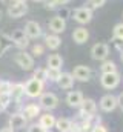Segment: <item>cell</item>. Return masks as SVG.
I'll list each match as a JSON object with an SVG mask.
<instances>
[{"label": "cell", "mask_w": 123, "mask_h": 132, "mask_svg": "<svg viewBox=\"0 0 123 132\" xmlns=\"http://www.w3.org/2000/svg\"><path fill=\"white\" fill-rule=\"evenodd\" d=\"M100 83L105 89H114L120 83V75L119 72H109V74H102Z\"/></svg>", "instance_id": "1"}, {"label": "cell", "mask_w": 123, "mask_h": 132, "mask_svg": "<svg viewBox=\"0 0 123 132\" xmlns=\"http://www.w3.org/2000/svg\"><path fill=\"white\" fill-rule=\"evenodd\" d=\"M42 91H43V81H40L37 78H31L25 85V94L28 97H39L42 94Z\"/></svg>", "instance_id": "2"}, {"label": "cell", "mask_w": 123, "mask_h": 132, "mask_svg": "<svg viewBox=\"0 0 123 132\" xmlns=\"http://www.w3.org/2000/svg\"><path fill=\"white\" fill-rule=\"evenodd\" d=\"M14 62L20 66L22 69H25V71H31V69L34 68V59L31 57L29 54H26L25 51L17 52V54L14 55Z\"/></svg>", "instance_id": "3"}, {"label": "cell", "mask_w": 123, "mask_h": 132, "mask_svg": "<svg viewBox=\"0 0 123 132\" xmlns=\"http://www.w3.org/2000/svg\"><path fill=\"white\" fill-rule=\"evenodd\" d=\"M72 19H74L77 23H82V25L91 22V19H92L91 8H86V6H83V8H77V9L72 12Z\"/></svg>", "instance_id": "4"}, {"label": "cell", "mask_w": 123, "mask_h": 132, "mask_svg": "<svg viewBox=\"0 0 123 132\" xmlns=\"http://www.w3.org/2000/svg\"><path fill=\"white\" fill-rule=\"evenodd\" d=\"M109 54V48L105 43H95L91 49V55L94 60H105Z\"/></svg>", "instance_id": "5"}, {"label": "cell", "mask_w": 123, "mask_h": 132, "mask_svg": "<svg viewBox=\"0 0 123 132\" xmlns=\"http://www.w3.org/2000/svg\"><path fill=\"white\" fill-rule=\"evenodd\" d=\"M28 8H26V3H12L8 6V15L12 17V19H19V17H23L26 14Z\"/></svg>", "instance_id": "6"}, {"label": "cell", "mask_w": 123, "mask_h": 132, "mask_svg": "<svg viewBox=\"0 0 123 132\" xmlns=\"http://www.w3.org/2000/svg\"><path fill=\"white\" fill-rule=\"evenodd\" d=\"M72 77H74L75 80H79V81H88L89 77H91V69L85 65H79V66L74 68Z\"/></svg>", "instance_id": "7"}, {"label": "cell", "mask_w": 123, "mask_h": 132, "mask_svg": "<svg viewBox=\"0 0 123 132\" xmlns=\"http://www.w3.org/2000/svg\"><path fill=\"white\" fill-rule=\"evenodd\" d=\"M11 40L19 46V48H26L29 43V38L26 37L25 29H16L14 32L11 34Z\"/></svg>", "instance_id": "8"}, {"label": "cell", "mask_w": 123, "mask_h": 132, "mask_svg": "<svg viewBox=\"0 0 123 132\" xmlns=\"http://www.w3.org/2000/svg\"><path fill=\"white\" fill-rule=\"evenodd\" d=\"M117 98L114 97V95H111V94H108V95H103L102 100H100V108H102V111H105V112H111V111H114L116 108H117Z\"/></svg>", "instance_id": "9"}, {"label": "cell", "mask_w": 123, "mask_h": 132, "mask_svg": "<svg viewBox=\"0 0 123 132\" xmlns=\"http://www.w3.org/2000/svg\"><path fill=\"white\" fill-rule=\"evenodd\" d=\"M40 104H42V108H45V109H54V108H57V104H59V98H57L56 94L48 92V94H43V95L40 97Z\"/></svg>", "instance_id": "10"}, {"label": "cell", "mask_w": 123, "mask_h": 132, "mask_svg": "<svg viewBox=\"0 0 123 132\" xmlns=\"http://www.w3.org/2000/svg\"><path fill=\"white\" fill-rule=\"evenodd\" d=\"M25 34H26L28 38H39L42 35V28H40V25L37 22L31 20L25 25Z\"/></svg>", "instance_id": "11"}, {"label": "cell", "mask_w": 123, "mask_h": 132, "mask_svg": "<svg viewBox=\"0 0 123 132\" xmlns=\"http://www.w3.org/2000/svg\"><path fill=\"white\" fill-rule=\"evenodd\" d=\"M65 28H66V22H65L63 17L56 15V17L51 19V22H49V31H52L54 34H60L65 31Z\"/></svg>", "instance_id": "12"}, {"label": "cell", "mask_w": 123, "mask_h": 132, "mask_svg": "<svg viewBox=\"0 0 123 132\" xmlns=\"http://www.w3.org/2000/svg\"><path fill=\"white\" fill-rule=\"evenodd\" d=\"M89 38V32L86 28H75L74 32H72V40L77 43V45H83L86 43Z\"/></svg>", "instance_id": "13"}, {"label": "cell", "mask_w": 123, "mask_h": 132, "mask_svg": "<svg viewBox=\"0 0 123 132\" xmlns=\"http://www.w3.org/2000/svg\"><path fill=\"white\" fill-rule=\"evenodd\" d=\"M82 101H83V95H82L80 91H71V92L66 95V103H68L69 106H72V108L80 106Z\"/></svg>", "instance_id": "14"}, {"label": "cell", "mask_w": 123, "mask_h": 132, "mask_svg": "<svg viewBox=\"0 0 123 132\" xmlns=\"http://www.w3.org/2000/svg\"><path fill=\"white\" fill-rule=\"evenodd\" d=\"M25 125H26V118H25L23 114H14V115H11V118H9V126H11L12 129H23Z\"/></svg>", "instance_id": "15"}, {"label": "cell", "mask_w": 123, "mask_h": 132, "mask_svg": "<svg viewBox=\"0 0 123 132\" xmlns=\"http://www.w3.org/2000/svg\"><path fill=\"white\" fill-rule=\"evenodd\" d=\"M59 86H60L62 89H71L72 88V85H74V77H72V74H62L60 78H59Z\"/></svg>", "instance_id": "16"}, {"label": "cell", "mask_w": 123, "mask_h": 132, "mask_svg": "<svg viewBox=\"0 0 123 132\" xmlns=\"http://www.w3.org/2000/svg\"><path fill=\"white\" fill-rule=\"evenodd\" d=\"M56 117L54 115H51V114H45V115H42L40 117V126H43L45 129H52L54 126H56Z\"/></svg>", "instance_id": "17"}, {"label": "cell", "mask_w": 123, "mask_h": 132, "mask_svg": "<svg viewBox=\"0 0 123 132\" xmlns=\"http://www.w3.org/2000/svg\"><path fill=\"white\" fill-rule=\"evenodd\" d=\"M82 112L83 114H86V115H92L94 112H95V109H97V106H95V101L91 98H86L82 101Z\"/></svg>", "instance_id": "18"}, {"label": "cell", "mask_w": 123, "mask_h": 132, "mask_svg": "<svg viewBox=\"0 0 123 132\" xmlns=\"http://www.w3.org/2000/svg\"><path fill=\"white\" fill-rule=\"evenodd\" d=\"M45 42H46V46H48L49 49H59L60 45H62V38L57 35V34L48 35V37L45 38Z\"/></svg>", "instance_id": "19"}, {"label": "cell", "mask_w": 123, "mask_h": 132, "mask_svg": "<svg viewBox=\"0 0 123 132\" xmlns=\"http://www.w3.org/2000/svg\"><path fill=\"white\" fill-rule=\"evenodd\" d=\"M25 94V86L23 85H12L9 91V97L12 100H20V97Z\"/></svg>", "instance_id": "20"}, {"label": "cell", "mask_w": 123, "mask_h": 132, "mask_svg": "<svg viewBox=\"0 0 123 132\" xmlns=\"http://www.w3.org/2000/svg\"><path fill=\"white\" fill-rule=\"evenodd\" d=\"M39 112H40V108H39L37 104H28V106H25V109H23L25 118H34V117L39 115Z\"/></svg>", "instance_id": "21"}, {"label": "cell", "mask_w": 123, "mask_h": 132, "mask_svg": "<svg viewBox=\"0 0 123 132\" xmlns=\"http://www.w3.org/2000/svg\"><path fill=\"white\" fill-rule=\"evenodd\" d=\"M63 65V59H62L59 54H51L48 57V66L49 68H54V69H60Z\"/></svg>", "instance_id": "22"}, {"label": "cell", "mask_w": 123, "mask_h": 132, "mask_svg": "<svg viewBox=\"0 0 123 132\" xmlns=\"http://www.w3.org/2000/svg\"><path fill=\"white\" fill-rule=\"evenodd\" d=\"M56 128L60 132H68V131H71L72 123H71L69 118H59V120L56 121Z\"/></svg>", "instance_id": "23"}, {"label": "cell", "mask_w": 123, "mask_h": 132, "mask_svg": "<svg viewBox=\"0 0 123 132\" xmlns=\"http://www.w3.org/2000/svg\"><path fill=\"white\" fill-rule=\"evenodd\" d=\"M102 74H109V72H117V66L114 62H105L103 65L100 66Z\"/></svg>", "instance_id": "24"}, {"label": "cell", "mask_w": 123, "mask_h": 132, "mask_svg": "<svg viewBox=\"0 0 123 132\" xmlns=\"http://www.w3.org/2000/svg\"><path fill=\"white\" fill-rule=\"evenodd\" d=\"M34 78L40 80V81H46L48 80V69H43V68H37L34 71Z\"/></svg>", "instance_id": "25"}, {"label": "cell", "mask_w": 123, "mask_h": 132, "mask_svg": "<svg viewBox=\"0 0 123 132\" xmlns=\"http://www.w3.org/2000/svg\"><path fill=\"white\" fill-rule=\"evenodd\" d=\"M62 72L60 69H54V68H49L48 69V80H52V81H59Z\"/></svg>", "instance_id": "26"}, {"label": "cell", "mask_w": 123, "mask_h": 132, "mask_svg": "<svg viewBox=\"0 0 123 132\" xmlns=\"http://www.w3.org/2000/svg\"><path fill=\"white\" fill-rule=\"evenodd\" d=\"M112 34H114V38H123V23L116 25L112 29Z\"/></svg>", "instance_id": "27"}, {"label": "cell", "mask_w": 123, "mask_h": 132, "mask_svg": "<svg viewBox=\"0 0 123 132\" xmlns=\"http://www.w3.org/2000/svg\"><path fill=\"white\" fill-rule=\"evenodd\" d=\"M11 83H8V81H2L0 83V95H5V94H9V91H11Z\"/></svg>", "instance_id": "28"}, {"label": "cell", "mask_w": 123, "mask_h": 132, "mask_svg": "<svg viewBox=\"0 0 123 132\" xmlns=\"http://www.w3.org/2000/svg\"><path fill=\"white\" fill-rule=\"evenodd\" d=\"M105 3H106V0H88V5L91 6L92 9H95V8H102Z\"/></svg>", "instance_id": "29"}, {"label": "cell", "mask_w": 123, "mask_h": 132, "mask_svg": "<svg viewBox=\"0 0 123 132\" xmlns=\"http://www.w3.org/2000/svg\"><path fill=\"white\" fill-rule=\"evenodd\" d=\"M28 132H46V129L40 125H32V126L28 128Z\"/></svg>", "instance_id": "30"}, {"label": "cell", "mask_w": 123, "mask_h": 132, "mask_svg": "<svg viewBox=\"0 0 123 132\" xmlns=\"http://www.w3.org/2000/svg\"><path fill=\"white\" fill-rule=\"evenodd\" d=\"M32 54L34 55H42L43 54V46L42 45H34L32 46Z\"/></svg>", "instance_id": "31"}, {"label": "cell", "mask_w": 123, "mask_h": 132, "mask_svg": "<svg viewBox=\"0 0 123 132\" xmlns=\"http://www.w3.org/2000/svg\"><path fill=\"white\" fill-rule=\"evenodd\" d=\"M92 132H108V131H106V128L103 125H95L92 128Z\"/></svg>", "instance_id": "32"}, {"label": "cell", "mask_w": 123, "mask_h": 132, "mask_svg": "<svg viewBox=\"0 0 123 132\" xmlns=\"http://www.w3.org/2000/svg\"><path fill=\"white\" fill-rule=\"evenodd\" d=\"M114 42H116V48L123 51V38H114Z\"/></svg>", "instance_id": "33"}, {"label": "cell", "mask_w": 123, "mask_h": 132, "mask_svg": "<svg viewBox=\"0 0 123 132\" xmlns=\"http://www.w3.org/2000/svg\"><path fill=\"white\" fill-rule=\"evenodd\" d=\"M56 5H59V3H57L56 0H51V2H46V5H45V6H46L48 9H54V8H56Z\"/></svg>", "instance_id": "34"}, {"label": "cell", "mask_w": 123, "mask_h": 132, "mask_svg": "<svg viewBox=\"0 0 123 132\" xmlns=\"http://www.w3.org/2000/svg\"><path fill=\"white\" fill-rule=\"evenodd\" d=\"M117 103H119V104H120V106L123 108V92L120 94V95H119V97H117Z\"/></svg>", "instance_id": "35"}, {"label": "cell", "mask_w": 123, "mask_h": 132, "mask_svg": "<svg viewBox=\"0 0 123 132\" xmlns=\"http://www.w3.org/2000/svg\"><path fill=\"white\" fill-rule=\"evenodd\" d=\"M0 132H14V129H12L11 126H8V128H3V129H0Z\"/></svg>", "instance_id": "36"}, {"label": "cell", "mask_w": 123, "mask_h": 132, "mask_svg": "<svg viewBox=\"0 0 123 132\" xmlns=\"http://www.w3.org/2000/svg\"><path fill=\"white\" fill-rule=\"evenodd\" d=\"M56 2H57L59 5H66V3H68L69 0H56Z\"/></svg>", "instance_id": "37"}, {"label": "cell", "mask_w": 123, "mask_h": 132, "mask_svg": "<svg viewBox=\"0 0 123 132\" xmlns=\"http://www.w3.org/2000/svg\"><path fill=\"white\" fill-rule=\"evenodd\" d=\"M16 3H26V0H14Z\"/></svg>", "instance_id": "38"}, {"label": "cell", "mask_w": 123, "mask_h": 132, "mask_svg": "<svg viewBox=\"0 0 123 132\" xmlns=\"http://www.w3.org/2000/svg\"><path fill=\"white\" fill-rule=\"evenodd\" d=\"M0 2H3V3H8V2H9V0H0Z\"/></svg>", "instance_id": "39"}, {"label": "cell", "mask_w": 123, "mask_h": 132, "mask_svg": "<svg viewBox=\"0 0 123 132\" xmlns=\"http://www.w3.org/2000/svg\"><path fill=\"white\" fill-rule=\"evenodd\" d=\"M120 59H122V62H123V51H122V55H120Z\"/></svg>", "instance_id": "40"}, {"label": "cell", "mask_w": 123, "mask_h": 132, "mask_svg": "<svg viewBox=\"0 0 123 132\" xmlns=\"http://www.w3.org/2000/svg\"><path fill=\"white\" fill-rule=\"evenodd\" d=\"M34 2H42V0H34Z\"/></svg>", "instance_id": "41"}, {"label": "cell", "mask_w": 123, "mask_h": 132, "mask_svg": "<svg viewBox=\"0 0 123 132\" xmlns=\"http://www.w3.org/2000/svg\"><path fill=\"white\" fill-rule=\"evenodd\" d=\"M0 19H2V11H0Z\"/></svg>", "instance_id": "42"}]
</instances>
